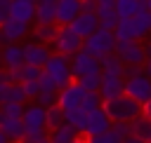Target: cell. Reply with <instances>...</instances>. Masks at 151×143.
<instances>
[{"label":"cell","mask_w":151,"mask_h":143,"mask_svg":"<svg viewBox=\"0 0 151 143\" xmlns=\"http://www.w3.org/2000/svg\"><path fill=\"white\" fill-rule=\"evenodd\" d=\"M38 82H40V91H59V84L54 82V77L50 73H45V68H42V75L38 77Z\"/></svg>","instance_id":"836d02e7"},{"label":"cell","mask_w":151,"mask_h":143,"mask_svg":"<svg viewBox=\"0 0 151 143\" xmlns=\"http://www.w3.org/2000/svg\"><path fill=\"white\" fill-rule=\"evenodd\" d=\"M5 42V35H2V26H0V45Z\"/></svg>","instance_id":"f907efd6"},{"label":"cell","mask_w":151,"mask_h":143,"mask_svg":"<svg viewBox=\"0 0 151 143\" xmlns=\"http://www.w3.org/2000/svg\"><path fill=\"white\" fill-rule=\"evenodd\" d=\"M0 129L9 136V141H12V143H21V141L26 138L24 120H21V117H9V115H5V113H2V108H0Z\"/></svg>","instance_id":"8fae6325"},{"label":"cell","mask_w":151,"mask_h":143,"mask_svg":"<svg viewBox=\"0 0 151 143\" xmlns=\"http://www.w3.org/2000/svg\"><path fill=\"white\" fill-rule=\"evenodd\" d=\"M87 120H90V113H85L83 108H76V110H68V113H66V122H68L71 127H76L80 134H85Z\"/></svg>","instance_id":"83f0119b"},{"label":"cell","mask_w":151,"mask_h":143,"mask_svg":"<svg viewBox=\"0 0 151 143\" xmlns=\"http://www.w3.org/2000/svg\"><path fill=\"white\" fill-rule=\"evenodd\" d=\"M85 94H87V89H85L78 80H71L66 87H61V89H59L57 105H59V108H64L66 113H68V110H76V108H83Z\"/></svg>","instance_id":"5b68a950"},{"label":"cell","mask_w":151,"mask_h":143,"mask_svg":"<svg viewBox=\"0 0 151 143\" xmlns=\"http://www.w3.org/2000/svg\"><path fill=\"white\" fill-rule=\"evenodd\" d=\"M123 70H125V63H123V59H120L116 52L101 59V73H109V75H123Z\"/></svg>","instance_id":"4316f807"},{"label":"cell","mask_w":151,"mask_h":143,"mask_svg":"<svg viewBox=\"0 0 151 143\" xmlns=\"http://www.w3.org/2000/svg\"><path fill=\"white\" fill-rule=\"evenodd\" d=\"M139 143H142V141H139Z\"/></svg>","instance_id":"9f6ffc18"},{"label":"cell","mask_w":151,"mask_h":143,"mask_svg":"<svg viewBox=\"0 0 151 143\" xmlns=\"http://www.w3.org/2000/svg\"><path fill=\"white\" fill-rule=\"evenodd\" d=\"M68 26H71L80 38H87V35H92V33L99 28V16H97V12H80Z\"/></svg>","instance_id":"7c38bea8"},{"label":"cell","mask_w":151,"mask_h":143,"mask_svg":"<svg viewBox=\"0 0 151 143\" xmlns=\"http://www.w3.org/2000/svg\"><path fill=\"white\" fill-rule=\"evenodd\" d=\"M57 30H59V26H57V23H35V28H33V38H35L38 42L50 45V42H54Z\"/></svg>","instance_id":"484cf974"},{"label":"cell","mask_w":151,"mask_h":143,"mask_svg":"<svg viewBox=\"0 0 151 143\" xmlns=\"http://www.w3.org/2000/svg\"><path fill=\"white\" fill-rule=\"evenodd\" d=\"M144 47H146V54H149V56H151V38H149V42H146V45H144Z\"/></svg>","instance_id":"681fc988"},{"label":"cell","mask_w":151,"mask_h":143,"mask_svg":"<svg viewBox=\"0 0 151 143\" xmlns=\"http://www.w3.org/2000/svg\"><path fill=\"white\" fill-rule=\"evenodd\" d=\"M24 63H26L24 47L19 42H5V47H2V66L5 68H19Z\"/></svg>","instance_id":"e0dca14e"},{"label":"cell","mask_w":151,"mask_h":143,"mask_svg":"<svg viewBox=\"0 0 151 143\" xmlns=\"http://www.w3.org/2000/svg\"><path fill=\"white\" fill-rule=\"evenodd\" d=\"M97 16H99V26L109 28V30H116V26L120 23V16H118L113 5H99L97 7Z\"/></svg>","instance_id":"cb8c5ba5"},{"label":"cell","mask_w":151,"mask_h":143,"mask_svg":"<svg viewBox=\"0 0 151 143\" xmlns=\"http://www.w3.org/2000/svg\"><path fill=\"white\" fill-rule=\"evenodd\" d=\"M80 138V131L76 127H71L68 122L57 127L54 131H50V143H76Z\"/></svg>","instance_id":"603a6c76"},{"label":"cell","mask_w":151,"mask_h":143,"mask_svg":"<svg viewBox=\"0 0 151 143\" xmlns=\"http://www.w3.org/2000/svg\"><path fill=\"white\" fill-rule=\"evenodd\" d=\"M83 12V0H57V26H68Z\"/></svg>","instance_id":"4fadbf2b"},{"label":"cell","mask_w":151,"mask_h":143,"mask_svg":"<svg viewBox=\"0 0 151 143\" xmlns=\"http://www.w3.org/2000/svg\"><path fill=\"white\" fill-rule=\"evenodd\" d=\"M28 96H26V91H24V87L19 84V82H2L0 84V105H5V103H9V101H19V103H24Z\"/></svg>","instance_id":"ffe728a7"},{"label":"cell","mask_w":151,"mask_h":143,"mask_svg":"<svg viewBox=\"0 0 151 143\" xmlns=\"http://www.w3.org/2000/svg\"><path fill=\"white\" fill-rule=\"evenodd\" d=\"M120 143H139V138H134V136H127L125 141H120Z\"/></svg>","instance_id":"bcb514c9"},{"label":"cell","mask_w":151,"mask_h":143,"mask_svg":"<svg viewBox=\"0 0 151 143\" xmlns=\"http://www.w3.org/2000/svg\"><path fill=\"white\" fill-rule=\"evenodd\" d=\"M139 5H142V0H116L113 7H116L120 19H132L139 12Z\"/></svg>","instance_id":"f1b7e54d"},{"label":"cell","mask_w":151,"mask_h":143,"mask_svg":"<svg viewBox=\"0 0 151 143\" xmlns=\"http://www.w3.org/2000/svg\"><path fill=\"white\" fill-rule=\"evenodd\" d=\"M101 108L106 110V115L111 117V122H132L137 115L144 113V105L139 101H134L132 96H127V94L106 98Z\"/></svg>","instance_id":"6da1fadb"},{"label":"cell","mask_w":151,"mask_h":143,"mask_svg":"<svg viewBox=\"0 0 151 143\" xmlns=\"http://www.w3.org/2000/svg\"><path fill=\"white\" fill-rule=\"evenodd\" d=\"M12 19H19V21H35V2L31 0H12Z\"/></svg>","instance_id":"7402d4cb"},{"label":"cell","mask_w":151,"mask_h":143,"mask_svg":"<svg viewBox=\"0 0 151 143\" xmlns=\"http://www.w3.org/2000/svg\"><path fill=\"white\" fill-rule=\"evenodd\" d=\"M146 7H149V9H151V0H146Z\"/></svg>","instance_id":"f5cc1de1"},{"label":"cell","mask_w":151,"mask_h":143,"mask_svg":"<svg viewBox=\"0 0 151 143\" xmlns=\"http://www.w3.org/2000/svg\"><path fill=\"white\" fill-rule=\"evenodd\" d=\"M2 108V113L5 115H9V117H21L24 115V103H19V101H9V103H5V105H0Z\"/></svg>","instance_id":"e575fe53"},{"label":"cell","mask_w":151,"mask_h":143,"mask_svg":"<svg viewBox=\"0 0 151 143\" xmlns=\"http://www.w3.org/2000/svg\"><path fill=\"white\" fill-rule=\"evenodd\" d=\"M12 70V80L14 82H28V80H38L40 75H42V68L40 66H31V63H24V66H19V68H9Z\"/></svg>","instance_id":"d4e9b609"},{"label":"cell","mask_w":151,"mask_h":143,"mask_svg":"<svg viewBox=\"0 0 151 143\" xmlns=\"http://www.w3.org/2000/svg\"><path fill=\"white\" fill-rule=\"evenodd\" d=\"M97 0H83V12H97Z\"/></svg>","instance_id":"b9f144b4"},{"label":"cell","mask_w":151,"mask_h":143,"mask_svg":"<svg viewBox=\"0 0 151 143\" xmlns=\"http://www.w3.org/2000/svg\"><path fill=\"white\" fill-rule=\"evenodd\" d=\"M0 143H12V141H9V136H7L2 129H0Z\"/></svg>","instance_id":"f6af8a7d"},{"label":"cell","mask_w":151,"mask_h":143,"mask_svg":"<svg viewBox=\"0 0 151 143\" xmlns=\"http://www.w3.org/2000/svg\"><path fill=\"white\" fill-rule=\"evenodd\" d=\"M21 143H50V134L42 131V134H26V138Z\"/></svg>","instance_id":"ab89813d"},{"label":"cell","mask_w":151,"mask_h":143,"mask_svg":"<svg viewBox=\"0 0 151 143\" xmlns=\"http://www.w3.org/2000/svg\"><path fill=\"white\" fill-rule=\"evenodd\" d=\"M57 98H59V91H40V94L35 96V101H38L40 105H45V108L57 105Z\"/></svg>","instance_id":"d590c367"},{"label":"cell","mask_w":151,"mask_h":143,"mask_svg":"<svg viewBox=\"0 0 151 143\" xmlns=\"http://www.w3.org/2000/svg\"><path fill=\"white\" fill-rule=\"evenodd\" d=\"M83 42H85V38H80L71 26H59V30H57V38H54L52 47H54V52H59V54L73 56L76 52H80V49H83Z\"/></svg>","instance_id":"277c9868"},{"label":"cell","mask_w":151,"mask_h":143,"mask_svg":"<svg viewBox=\"0 0 151 143\" xmlns=\"http://www.w3.org/2000/svg\"><path fill=\"white\" fill-rule=\"evenodd\" d=\"M130 129H132V136L134 138H139L142 143H151V117L146 113L137 115L130 122Z\"/></svg>","instance_id":"d6986e66"},{"label":"cell","mask_w":151,"mask_h":143,"mask_svg":"<svg viewBox=\"0 0 151 143\" xmlns=\"http://www.w3.org/2000/svg\"><path fill=\"white\" fill-rule=\"evenodd\" d=\"M132 23H134V30H137L139 40H144V38L151 35V9L146 7V0H142L139 12L132 16Z\"/></svg>","instance_id":"ac0fdd59"},{"label":"cell","mask_w":151,"mask_h":143,"mask_svg":"<svg viewBox=\"0 0 151 143\" xmlns=\"http://www.w3.org/2000/svg\"><path fill=\"white\" fill-rule=\"evenodd\" d=\"M45 73H50V75L54 77V82L59 84V89L66 87L71 80H76V77H73V70H71V56L59 54V52H54V54L50 56V61L45 63Z\"/></svg>","instance_id":"3957f363"},{"label":"cell","mask_w":151,"mask_h":143,"mask_svg":"<svg viewBox=\"0 0 151 143\" xmlns=\"http://www.w3.org/2000/svg\"><path fill=\"white\" fill-rule=\"evenodd\" d=\"M97 5H116V0H97Z\"/></svg>","instance_id":"c3c4849f"},{"label":"cell","mask_w":151,"mask_h":143,"mask_svg":"<svg viewBox=\"0 0 151 143\" xmlns=\"http://www.w3.org/2000/svg\"><path fill=\"white\" fill-rule=\"evenodd\" d=\"M2 82H14V80H12V70H9V68H5V70L0 68V84H2Z\"/></svg>","instance_id":"7bdbcfd3"},{"label":"cell","mask_w":151,"mask_h":143,"mask_svg":"<svg viewBox=\"0 0 151 143\" xmlns=\"http://www.w3.org/2000/svg\"><path fill=\"white\" fill-rule=\"evenodd\" d=\"M104 105V96L99 94V91H87L85 94V101H83V110L85 113H94L97 108H101Z\"/></svg>","instance_id":"d6a6232c"},{"label":"cell","mask_w":151,"mask_h":143,"mask_svg":"<svg viewBox=\"0 0 151 143\" xmlns=\"http://www.w3.org/2000/svg\"><path fill=\"white\" fill-rule=\"evenodd\" d=\"M21 87H24L26 96H28V98H33V101H35V96L40 94V82H38V80H28V82H21Z\"/></svg>","instance_id":"74e56055"},{"label":"cell","mask_w":151,"mask_h":143,"mask_svg":"<svg viewBox=\"0 0 151 143\" xmlns=\"http://www.w3.org/2000/svg\"><path fill=\"white\" fill-rule=\"evenodd\" d=\"M0 66H2V49H0Z\"/></svg>","instance_id":"db71d44e"},{"label":"cell","mask_w":151,"mask_h":143,"mask_svg":"<svg viewBox=\"0 0 151 143\" xmlns=\"http://www.w3.org/2000/svg\"><path fill=\"white\" fill-rule=\"evenodd\" d=\"M116 40H139L137 30H134V23L132 19H120V23L116 26Z\"/></svg>","instance_id":"f546056e"},{"label":"cell","mask_w":151,"mask_h":143,"mask_svg":"<svg viewBox=\"0 0 151 143\" xmlns=\"http://www.w3.org/2000/svg\"><path fill=\"white\" fill-rule=\"evenodd\" d=\"M125 94L132 96L134 101H139V103L144 105L146 101H151V77H149L146 73L125 77Z\"/></svg>","instance_id":"ba28073f"},{"label":"cell","mask_w":151,"mask_h":143,"mask_svg":"<svg viewBox=\"0 0 151 143\" xmlns=\"http://www.w3.org/2000/svg\"><path fill=\"white\" fill-rule=\"evenodd\" d=\"M35 21L38 23H57V0H38L35 2Z\"/></svg>","instance_id":"44dd1931"},{"label":"cell","mask_w":151,"mask_h":143,"mask_svg":"<svg viewBox=\"0 0 151 143\" xmlns=\"http://www.w3.org/2000/svg\"><path fill=\"white\" fill-rule=\"evenodd\" d=\"M12 16V0H0V26Z\"/></svg>","instance_id":"f35d334b"},{"label":"cell","mask_w":151,"mask_h":143,"mask_svg":"<svg viewBox=\"0 0 151 143\" xmlns=\"http://www.w3.org/2000/svg\"><path fill=\"white\" fill-rule=\"evenodd\" d=\"M78 82H80L87 91H99V87H101V70H97V73H87V75L78 77Z\"/></svg>","instance_id":"1f68e13d"},{"label":"cell","mask_w":151,"mask_h":143,"mask_svg":"<svg viewBox=\"0 0 151 143\" xmlns=\"http://www.w3.org/2000/svg\"><path fill=\"white\" fill-rule=\"evenodd\" d=\"M50 56H52V52H50V47H47L45 42L33 40V42L24 45V59H26V63H31V66L45 68V63L50 61Z\"/></svg>","instance_id":"30bf717a"},{"label":"cell","mask_w":151,"mask_h":143,"mask_svg":"<svg viewBox=\"0 0 151 143\" xmlns=\"http://www.w3.org/2000/svg\"><path fill=\"white\" fill-rule=\"evenodd\" d=\"M61 124H66V110L59 105H50L47 108V131H54Z\"/></svg>","instance_id":"4dcf8cb0"},{"label":"cell","mask_w":151,"mask_h":143,"mask_svg":"<svg viewBox=\"0 0 151 143\" xmlns=\"http://www.w3.org/2000/svg\"><path fill=\"white\" fill-rule=\"evenodd\" d=\"M2 35H5V42H19V40H24L28 35V23L9 16L2 23Z\"/></svg>","instance_id":"2e32d148"},{"label":"cell","mask_w":151,"mask_h":143,"mask_svg":"<svg viewBox=\"0 0 151 143\" xmlns=\"http://www.w3.org/2000/svg\"><path fill=\"white\" fill-rule=\"evenodd\" d=\"M116 54L123 59L125 66H132V63H146L149 54H146V47L139 42V40H118L116 45Z\"/></svg>","instance_id":"52a82bcc"},{"label":"cell","mask_w":151,"mask_h":143,"mask_svg":"<svg viewBox=\"0 0 151 143\" xmlns=\"http://www.w3.org/2000/svg\"><path fill=\"white\" fill-rule=\"evenodd\" d=\"M144 113L151 117V101H146V103H144Z\"/></svg>","instance_id":"7dc6e473"},{"label":"cell","mask_w":151,"mask_h":143,"mask_svg":"<svg viewBox=\"0 0 151 143\" xmlns=\"http://www.w3.org/2000/svg\"><path fill=\"white\" fill-rule=\"evenodd\" d=\"M139 73H146L142 63H132V66H125L123 70V77H132V75H139Z\"/></svg>","instance_id":"60d3db41"},{"label":"cell","mask_w":151,"mask_h":143,"mask_svg":"<svg viewBox=\"0 0 151 143\" xmlns=\"http://www.w3.org/2000/svg\"><path fill=\"white\" fill-rule=\"evenodd\" d=\"M76 143H87V141H85V138H78V141H76Z\"/></svg>","instance_id":"816d5d0a"},{"label":"cell","mask_w":151,"mask_h":143,"mask_svg":"<svg viewBox=\"0 0 151 143\" xmlns=\"http://www.w3.org/2000/svg\"><path fill=\"white\" fill-rule=\"evenodd\" d=\"M111 117L106 115V110L104 108H97L94 113H90V120H87V129H85V134L83 136H99V134H104V131H109L111 129Z\"/></svg>","instance_id":"5bb4252c"},{"label":"cell","mask_w":151,"mask_h":143,"mask_svg":"<svg viewBox=\"0 0 151 143\" xmlns=\"http://www.w3.org/2000/svg\"><path fill=\"white\" fill-rule=\"evenodd\" d=\"M71 70H73V77L78 80V77L87 75V73L101 70V61H99L97 56H92L90 52L80 49V52H76V54L71 56Z\"/></svg>","instance_id":"9c48e42d"},{"label":"cell","mask_w":151,"mask_h":143,"mask_svg":"<svg viewBox=\"0 0 151 143\" xmlns=\"http://www.w3.org/2000/svg\"><path fill=\"white\" fill-rule=\"evenodd\" d=\"M116 45H118L116 33H113V30H109V28H101V26H99L92 35H87V38H85L83 49H85V52H90L92 56H97V59L101 61L104 56H109V54H113V52H116Z\"/></svg>","instance_id":"7a4b0ae2"},{"label":"cell","mask_w":151,"mask_h":143,"mask_svg":"<svg viewBox=\"0 0 151 143\" xmlns=\"http://www.w3.org/2000/svg\"><path fill=\"white\" fill-rule=\"evenodd\" d=\"M87 143H120V138L109 129V131H104V134H99V136H90Z\"/></svg>","instance_id":"8d00e7d4"},{"label":"cell","mask_w":151,"mask_h":143,"mask_svg":"<svg viewBox=\"0 0 151 143\" xmlns=\"http://www.w3.org/2000/svg\"><path fill=\"white\" fill-rule=\"evenodd\" d=\"M21 120H24L26 134H42V131H47V108L40 105L38 101L24 108Z\"/></svg>","instance_id":"8992f818"},{"label":"cell","mask_w":151,"mask_h":143,"mask_svg":"<svg viewBox=\"0 0 151 143\" xmlns=\"http://www.w3.org/2000/svg\"><path fill=\"white\" fill-rule=\"evenodd\" d=\"M144 70H146V75H149V77H151V56H149V59H146V63H144Z\"/></svg>","instance_id":"ee69618b"},{"label":"cell","mask_w":151,"mask_h":143,"mask_svg":"<svg viewBox=\"0 0 151 143\" xmlns=\"http://www.w3.org/2000/svg\"><path fill=\"white\" fill-rule=\"evenodd\" d=\"M99 94L104 96V101L125 94V77H123V75H109V73H101V87H99Z\"/></svg>","instance_id":"9a60e30c"},{"label":"cell","mask_w":151,"mask_h":143,"mask_svg":"<svg viewBox=\"0 0 151 143\" xmlns=\"http://www.w3.org/2000/svg\"><path fill=\"white\" fill-rule=\"evenodd\" d=\"M31 2H38V0H31Z\"/></svg>","instance_id":"11a10c76"}]
</instances>
